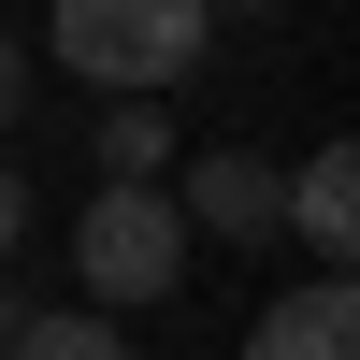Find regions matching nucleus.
Here are the masks:
<instances>
[{"label": "nucleus", "instance_id": "nucleus-1", "mask_svg": "<svg viewBox=\"0 0 360 360\" xmlns=\"http://www.w3.org/2000/svg\"><path fill=\"white\" fill-rule=\"evenodd\" d=\"M44 44L72 58L101 101H173V86L202 72V44H217V29H202V0H58Z\"/></svg>", "mask_w": 360, "mask_h": 360}, {"label": "nucleus", "instance_id": "nucleus-2", "mask_svg": "<svg viewBox=\"0 0 360 360\" xmlns=\"http://www.w3.org/2000/svg\"><path fill=\"white\" fill-rule=\"evenodd\" d=\"M72 274H86V303H101V317L159 303V288L188 274V217H173L159 173H101V188H86V217H72Z\"/></svg>", "mask_w": 360, "mask_h": 360}, {"label": "nucleus", "instance_id": "nucleus-3", "mask_svg": "<svg viewBox=\"0 0 360 360\" xmlns=\"http://www.w3.org/2000/svg\"><path fill=\"white\" fill-rule=\"evenodd\" d=\"M159 188H173V217H188V231H231V245H274V159H245V144H217V159H173L159 173Z\"/></svg>", "mask_w": 360, "mask_h": 360}, {"label": "nucleus", "instance_id": "nucleus-4", "mask_svg": "<svg viewBox=\"0 0 360 360\" xmlns=\"http://www.w3.org/2000/svg\"><path fill=\"white\" fill-rule=\"evenodd\" d=\"M245 360H360V303H346V274L274 288V303H259V332H245Z\"/></svg>", "mask_w": 360, "mask_h": 360}, {"label": "nucleus", "instance_id": "nucleus-5", "mask_svg": "<svg viewBox=\"0 0 360 360\" xmlns=\"http://www.w3.org/2000/svg\"><path fill=\"white\" fill-rule=\"evenodd\" d=\"M274 217L317 245V274H346V245H360V144H317V159L288 173V202H274Z\"/></svg>", "mask_w": 360, "mask_h": 360}, {"label": "nucleus", "instance_id": "nucleus-6", "mask_svg": "<svg viewBox=\"0 0 360 360\" xmlns=\"http://www.w3.org/2000/svg\"><path fill=\"white\" fill-rule=\"evenodd\" d=\"M0 360H130V346H115L101 303H72V317H15V332H0Z\"/></svg>", "mask_w": 360, "mask_h": 360}, {"label": "nucleus", "instance_id": "nucleus-7", "mask_svg": "<svg viewBox=\"0 0 360 360\" xmlns=\"http://www.w3.org/2000/svg\"><path fill=\"white\" fill-rule=\"evenodd\" d=\"M101 173H173V101H101Z\"/></svg>", "mask_w": 360, "mask_h": 360}, {"label": "nucleus", "instance_id": "nucleus-8", "mask_svg": "<svg viewBox=\"0 0 360 360\" xmlns=\"http://www.w3.org/2000/svg\"><path fill=\"white\" fill-rule=\"evenodd\" d=\"M15 115H29V44L0 29V130H15Z\"/></svg>", "mask_w": 360, "mask_h": 360}, {"label": "nucleus", "instance_id": "nucleus-9", "mask_svg": "<svg viewBox=\"0 0 360 360\" xmlns=\"http://www.w3.org/2000/svg\"><path fill=\"white\" fill-rule=\"evenodd\" d=\"M15 231H29V173L0 159V259H15Z\"/></svg>", "mask_w": 360, "mask_h": 360}, {"label": "nucleus", "instance_id": "nucleus-10", "mask_svg": "<svg viewBox=\"0 0 360 360\" xmlns=\"http://www.w3.org/2000/svg\"><path fill=\"white\" fill-rule=\"evenodd\" d=\"M202 29H274V0H202Z\"/></svg>", "mask_w": 360, "mask_h": 360}]
</instances>
